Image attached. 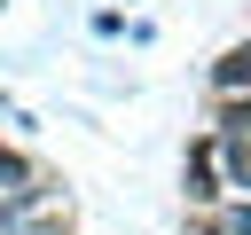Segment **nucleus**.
<instances>
[{
	"instance_id": "obj_1",
	"label": "nucleus",
	"mask_w": 251,
	"mask_h": 235,
	"mask_svg": "<svg viewBox=\"0 0 251 235\" xmlns=\"http://www.w3.org/2000/svg\"><path fill=\"white\" fill-rule=\"evenodd\" d=\"M220 196V141H196L188 149V204H212Z\"/></svg>"
},
{
	"instance_id": "obj_4",
	"label": "nucleus",
	"mask_w": 251,
	"mask_h": 235,
	"mask_svg": "<svg viewBox=\"0 0 251 235\" xmlns=\"http://www.w3.org/2000/svg\"><path fill=\"white\" fill-rule=\"evenodd\" d=\"M220 133L243 141V133H251V102H227V110H220Z\"/></svg>"
},
{
	"instance_id": "obj_3",
	"label": "nucleus",
	"mask_w": 251,
	"mask_h": 235,
	"mask_svg": "<svg viewBox=\"0 0 251 235\" xmlns=\"http://www.w3.org/2000/svg\"><path fill=\"white\" fill-rule=\"evenodd\" d=\"M220 157H227V180L251 188V141H220Z\"/></svg>"
},
{
	"instance_id": "obj_2",
	"label": "nucleus",
	"mask_w": 251,
	"mask_h": 235,
	"mask_svg": "<svg viewBox=\"0 0 251 235\" xmlns=\"http://www.w3.org/2000/svg\"><path fill=\"white\" fill-rule=\"evenodd\" d=\"M212 86H251V39H235V47L212 63Z\"/></svg>"
},
{
	"instance_id": "obj_5",
	"label": "nucleus",
	"mask_w": 251,
	"mask_h": 235,
	"mask_svg": "<svg viewBox=\"0 0 251 235\" xmlns=\"http://www.w3.org/2000/svg\"><path fill=\"white\" fill-rule=\"evenodd\" d=\"M204 235H251V204H235V212H220Z\"/></svg>"
}]
</instances>
